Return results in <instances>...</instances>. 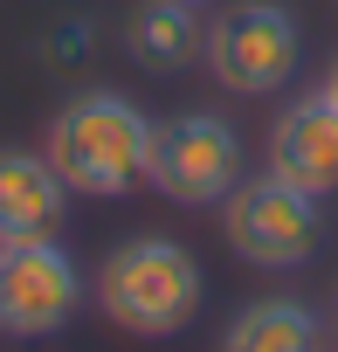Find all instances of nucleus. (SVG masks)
I'll list each match as a JSON object with an SVG mask.
<instances>
[{
  "instance_id": "1",
  "label": "nucleus",
  "mask_w": 338,
  "mask_h": 352,
  "mask_svg": "<svg viewBox=\"0 0 338 352\" xmlns=\"http://www.w3.org/2000/svg\"><path fill=\"white\" fill-rule=\"evenodd\" d=\"M49 166L83 201H124L131 187H145L152 118L124 90H83L49 118Z\"/></svg>"
},
{
  "instance_id": "2",
  "label": "nucleus",
  "mask_w": 338,
  "mask_h": 352,
  "mask_svg": "<svg viewBox=\"0 0 338 352\" xmlns=\"http://www.w3.org/2000/svg\"><path fill=\"white\" fill-rule=\"evenodd\" d=\"M201 297H207V276H201L194 249L166 242V235H131L97 270V304L131 338H173V331H187L201 318Z\"/></svg>"
},
{
  "instance_id": "3",
  "label": "nucleus",
  "mask_w": 338,
  "mask_h": 352,
  "mask_svg": "<svg viewBox=\"0 0 338 352\" xmlns=\"http://www.w3.org/2000/svg\"><path fill=\"white\" fill-rule=\"evenodd\" d=\"M221 235L249 270H304L324 249V208L262 166L221 201Z\"/></svg>"
},
{
  "instance_id": "4",
  "label": "nucleus",
  "mask_w": 338,
  "mask_h": 352,
  "mask_svg": "<svg viewBox=\"0 0 338 352\" xmlns=\"http://www.w3.org/2000/svg\"><path fill=\"white\" fill-rule=\"evenodd\" d=\"M304 63V28L283 0H235L207 28V69L235 97H269L297 76Z\"/></svg>"
},
{
  "instance_id": "5",
  "label": "nucleus",
  "mask_w": 338,
  "mask_h": 352,
  "mask_svg": "<svg viewBox=\"0 0 338 352\" xmlns=\"http://www.w3.org/2000/svg\"><path fill=\"white\" fill-rule=\"evenodd\" d=\"M145 187L180 201V208H221L242 187V138H235V124L214 118V111H180V118L152 124Z\"/></svg>"
},
{
  "instance_id": "6",
  "label": "nucleus",
  "mask_w": 338,
  "mask_h": 352,
  "mask_svg": "<svg viewBox=\"0 0 338 352\" xmlns=\"http://www.w3.org/2000/svg\"><path fill=\"white\" fill-rule=\"evenodd\" d=\"M83 270L56 235L0 242V331L8 338H49L83 311Z\"/></svg>"
},
{
  "instance_id": "7",
  "label": "nucleus",
  "mask_w": 338,
  "mask_h": 352,
  "mask_svg": "<svg viewBox=\"0 0 338 352\" xmlns=\"http://www.w3.org/2000/svg\"><path fill=\"white\" fill-rule=\"evenodd\" d=\"M269 173L290 187H304L311 201L338 194V111L324 104V90L290 97L269 124Z\"/></svg>"
},
{
  "instance_id": "8",
  "label": "nucleus",
  "mask_w": 338,
  "mask_h": 352,
  "mask_svg": "<svg viewBox=\"0 0 338 352\" xmlns=\"http://www.w3.org/2000/svg\"><path fill=\"white\" fill-rule=\"evenodd\" d=\"M63 208H69V187L49 166V152H0V242L56 235Z\"/></svg>"
},
{
  "instance_id": "9",
  "label": "nucleus",
  "mask_w": 338,
  "mask_h": 352,
  "mask_svg": "<svg viewBox=\"0 0 338 352\" xmlns=\"http://www.w3.org/2000/svg\"><path fill=\"white\" fill-rule=\"evenodd\" d=\"M131 63L152 76H173L187 63H207V21H201V0H145L124 28Z\"/></svg>"
},
{
  "instance_id": "10",
  "label": "nucleus",
  "mask_w": 338,
  "mask_h": 352,
  "mask_svg": "<svg viewBox=\"0 0 338 352\" xmlns=\"http://www.w3.org/2000/svg\"><path fill=\"white\" fill-rule=\"evenodd\" d=\"M221 352H317V311L297 297L242 304L221 331Z\"/></svg>"
},
{
  "instance_id": "11",
  "label": "nucleus",
  "mask_w": 338,
  "mask_h": 352,
  "mask_svg": "<svg viewBox=\"0 0 338 352\" xmlns=\"http://www.w3.org/2000/svg\"><path fill=\"white\" fill-rule=\"evenodd\" d=\"M49 42H56V49H49V63H83V56H90V21H63Z\"/></svg>"
},
{
  "instance_id": "12",
  "label": "nucleus",
  "mask_w": 338,
  "mask_h": 352,
  "mask_svg": "<svg viewBox=\"0 0 338 352\" xmlns=\"http://www.w3.org/2000/svg\"><path fill=\"white\" fill-rule=\"evenodd\" d=\"M317 90H324V104H331V111H338V63H331V69H324V83H317Z\"/></svg>"
},
{
  "instance_id": "13",
  "label": "nucleus",
  "mask_w": 338,
  "mask_h": 352,
  "mask_svg": "<svg viewBox=\"0 0 338 352\" xmlns=\"http://www.w3.org/2000/svg\"><path fill=\"white\" fill-rule=\"evenodd\" d=\"M331 331H338V297H331Z\"/></svg>"
}]
</instances>
